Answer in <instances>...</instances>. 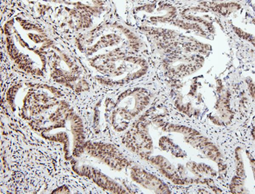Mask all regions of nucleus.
Returning a JSON list of instances; mask_svg holds the SVG:
<instances>
[{
  "mask_svg": "<svg viewBox=\"0 0 255 194\" xmlns=\"http://www.w3.org/2000/svg\"><path fill=\"white\" fill-rule=\"evenodd\" d=\"M4 30L11 61L30 75L45 76L49 70L50 53L55 45L45 29L18 17L7 21Z\"/></svg>",
  "mask_w": 255,
  "mask_h": 194,
  "instance_id": "f257e3e1",
  "label": "nucleus"
},
{
  "mask_svg": "<svg viewBox=\"0 0 255 194\" xmlns=\"http://www.w3.org/2000/svg\"><path fill=\"white\" fill-rule=\"evenodd\" d=\"M31 121V128L41 137L63 145L66 159L71 160L83 154L84 127L81 117L69 103L61 100L54 108Z\"/></svg>",
  "mask_w": 255,
  "mask_h": 194,
  "instance_id": "f03ea898",
  "label": "nucleus"
},
{
  "mask_svg": "<svg viewBox=\"0 0 255 194\" xmlns=\"http://www.w3.org/2000/svg\"><path fill=\"white\" fill-rule=\"evenodd\" d=\"M97 71L105 75L102 81L109 84H123L145 74L147 64L137 56H126L124 52L109 53L90 59Z\"/></svg>",
  "mask_w": 255,
  "mask_h": 194,
  "instance_id": "7ed1b4c3",
  "label": "nucleus"
},
{
  "mask_svg": "<svg viewBox=\"0 0 255 194\" xmlns=\"http://www.w3.org/2000/svg\"><path fill=\"white\" fill-rule=\"evenodd\" d=\"M48 71L53 80L75 91L86 90L87 82L82 76L81 68L75 59L55 45L52 49L49 59Z\"/></svg>",
  "mask_w": 255,
  "mask_h": 194,
  "instance_id": "20e7f679",
  "label": "nucleus"
},
{
  "mask_svg": "<svg viewBox=\"0 0 255 194\" xmlns=\"http://www.w3.org/2000/svg\"><path fill=\"white\" fill-rule=\"evenodd\" d=\"M150 102L149 93L144 89L136 88L127 90L118 97L111 113L113 126L126 129L128 124L137 117Z\"/></svg>",
  "mask_w": 255,
  "mask_h": 194,
  "instance_id": "39448f33",
  "label": "nucleus"
},
{
  "mask_svg": "<svg viewBox=\"0 0 255 194\" xmlns=\"http://www.w3.org/2000/svg\"><path fill=\"white\" fill-rule=\"evenodd\" d=\"M22 99L21 115L31 120L54 108L61 101L56 88L47 85L28 86Z\"/></svg>",
  "mask_w": 255,
  "mask_h": 194,
  "instance_id": "423d86ee",
  "label": "nucleus"
},
{
  "mask_svg": "<svg viewBox=\"0 0 255 194\" xmlns=\"http://www.w3.org/2000/svg\"><path fill=\"white\" fill-rule=\"evenodd\" d=\"M83 153L97 159L115 171H123L131 164V162L120 151L119 148L112 143L86 141L83 146Z\"/></svg>",
  "mask_w": 255,
  "mask_h": 194,
  "instance_id": "0eeeda50",
  "label": "nucleus"
},
{
  "mask_svg": "<svg viewBox=\"0 0 255 194\" xmlns=\"http://www.w3.org/2000/svg\"><path fill=\"white\" fill-rule=\"evenodd\" d=\"M74 172L78 175L91 180L103 190L112 194H124L130 192L127 188L110 178L106 174L96 168L94 166L86 164L76 163L72 167Z\"/></svg>",
  "mask_w": 255,
  "mask_h": 194,
  "instance_id": "6e6552de",
  "label": "nucleus"
},
{
  "mask_svg": "<svg viewBox=\"0 0 255 194\" xmlns=\"http://www.w3.org/2000/svg\"><path fill=\"white\" fill-rule=\"evenodd\" d=\"M130 176L132 181L145 190L155 194H171L168 185L157 175L150 173L137 166L130 169Z\"/></svg>",
  "mask_w": 255,
  "mask_h": 194,
  "instance_id": "1a4fd4ad",
  "label": "nucleus"
},
{
  "mask_svg": "<svg viewBox=\"0 0 255 194\" xmlns=\"http://www.w3.org/2000/svg\"><path fill=\"white\" fill-rule=\"evenodd\" d=\"M148 158H149L148 161L155 167L157 171L173 184L178 186L187 184L186 181L182 178V175L179 174L180 173L177 171L175 167L164 156L157 155V156H149Z\"/></svg>",
  "mask_w": 255,
  "mask_h": 194,
  "instance_id": "9d476101",
  "label": "nucleus"
},
{
  "mask_svg": "<svg viewBox=\"0 0 255 194\" xmlns=\"http://www.w3.org/2000/svg\"><path fill=\"white\" fill-rule=\"evenodd\" d=\"M56 192H53V193L55 194H69L70 193V190L67 187V186H63L61 187L58 188L56 189Z\"/></svg>",
  "mask_w": 255,
  "mask_h": 194,
  "instance_id": "9b49d317",
  "label": "nucleus"
}]
</instances>
